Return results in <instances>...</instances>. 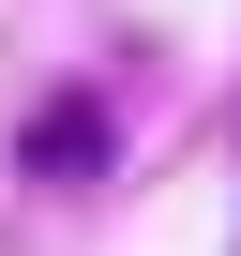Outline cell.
I'll use <instances>...</instances> for the list:
<instances>
[{"mask_svg": "<svg viewBox=\"0 0 241 256\" xmlns=\"http://www.w3.org/2000/svg\"><path fill=\"white\" fill-rule=\"evenodd\" d=\"M90 151H106V106H90V90H76V106H46V120H30V181H76V166H90Z\"/></svg>", "mask_w": 241, "mask_h": 256, "instance_id": "cell-1", "label": "cell"}]
</instances>
